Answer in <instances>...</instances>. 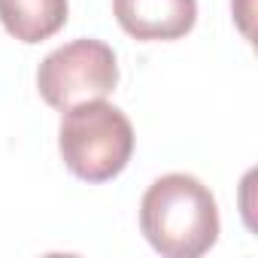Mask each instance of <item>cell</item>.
Listing matches in <instances>:
<instances>
[{
	"mask_svg": "<svg viewBox=\"0 0 258 258\" xmlns=\"http://www.w3.org/2000/svg\"><path fill=\"white\" fill-rule=\"evenodd\" d=\"M140 231L164 258H201L219 240V204L198 176L164 173L143 191Z\"/></svg>",
	"mask_w": 258,
	"mask_h": 258,
	"instance_id": "1",
	"label": "cell"
},
{
	"mask_svg": "<svg viewBox=\"0 0 258 258\" xmlns=\"http://www.w3.org/2000/svg\"><path fill=\"white\" fill-rule=\"evenodd\" d=\"M134 124L115 103L85 100L64 109L58 127V152L64 167L82 182L115 179L134 155Z\"/></svg>",
	"mask_w": 258,
	"mask_h": 258,
	"instance_id": "2",
	"label": "cell"
},
{
	"mask_svg": "<svg viewBox=\"0 0 258 258\" xmlns=\"http://www.w3.org/2000/svg\"><path fill=\"white\" fill-rule=\"evenodd\" d=\"M118 85L115 52L103 40H73L49 52L37 70L40 97L52 109H70L85 100H103Z\"/></svg>",
	"mask_w": 258,
	"mask_h": 258,
	"instance_id": "3",
	"label": "cell"
},
{
	"mask_svg": "<svg viewBox=\"0 0 258 258\" xmlns=\"http://www.w3.org/2000/svg\"><path fill=\"white\" fill-rule=\"evenodd\" d=\"M112 16L140 43H173L195 28L198 0H112Z\"/></svg>",
	"mask_w": 258,
	"mask_h": 258,
	"instance_id": "4",
	"label": "cell"
},
{
	"mask_svg": "<svg viewBox=\"0 0 258 258\" xmlns=\"http://www.w3.org/2000/svg\"><path fill=\"white\" fill-rule=\"evenodd\" d=\"M67 0H0V25L28 46L55 37L67 25Z\"/></svg>",
	"mask_w": 258,
	"mask_h": 258,
	"instance_id": "5",
	"label": "cell"
},
{
	"mask_svg": "<svg viewBox=\"0 0 258 258\" xmlns=\"http://www.w3.org/2000/svg\"><path fill=\"white\" fill-rule=\"evenodd\" d=\"M231 10H234V16L240 19V31L249 37V34H252V31H249V13H252L249 0H246V4H237V0H231Z\"/></svg>",
	"mask_w": 258,
	"mask_h": 258,
	"instance_id": "6",
	"label": "cell"
}]
</instances>
